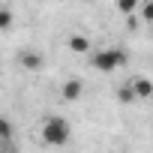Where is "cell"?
Masks as SVG:
<instances>
[{"instance_id":"cell-2","label":"cell","mask_w":153,"mask_h":153,"mask_svg":"<svg viewBox=\"0 0 153 153\" xmlns=\"http://www.w3.org/2000/svg\"><path fill=\"white\" fill-rule=\"evenodd\" d=\"M126 51L123 48H102V51H96V54H90V66L96 69V72H114V69H120V66H126Z\"/></svg>"},{"instance_id":"cell-11","label":"cell","mask_w":153,"mask_h":153,"mask_svg":"<svg viewBox=\"0 0 153 153\" xmlns=\"http://www.w3.org/2000/svg\"><path fill=\"white\" fill-rule=\"evenodd\" d=\"M141 18L153 24V3H144V9H141Z\"/></svg>"},{"instance_id":"cell-12","label":"cell","mask_w":153,"mask_h":153,"mask_svg":"<svg viewBox=\"0 0 153 153\" xmlns=\"http://www.w3.org/2000/svg\"><path fill=\"white\" fill-rule=\"evenodd\" d=\"M0 153H6V150H0Z\"/></svg>"},{"instance_id":"cell-8","label":"cell","mask_w":153,"mask_h":153,"mask_svg":"<svg viewBox=\"0 0 153 153\" xmlns=\"http://www.w3.org/2000/svg\"><path fill=\"white\" fill-rule=\"evenodd\" d=\"M114 3H117V9L123 15H135L138 12V0H114Z\"/></svg>"},{"instance_id":"cell-10","label":"cell","mask_w":153,"mask_h":153,"mask_svg":"<svg viewBox=\"0 0 153 153\" xmlns=\"http://www.w3.org/2000/svg\"><path fill=\"white\" fill-rule=\"evenodd\" d=\"M9 27H12V12L0 9V30H9Z\"/></svg>"},{"instance_id":"cell-9","label":"cell","mask_w":153,"mask_h":153,"mask_svg":"<svg viewBox=\"0 0 153 153\" xmlns=\"http://www.w3.org/2000/svg\"><path fill=\"white\" fill-rule=\"evenodd\" d=\"M12 132H15V129H12V123H9L6 117H0V138L9 141V138H12Z\"/></svg>"},{"instance_id":"cell-1","label":"cell","mask_w":153,"mask_h":153,"mask_svg":"<svg viewBox=\"0 0 153 153\" xmlns=\"http://www.w3.org/2000/svg\"><path fill=\"white\" fill-rule=\"evenodd\" d=\"M39 138H42L48 147H63V144H69V138H72V126H69L66 117L51 114V117L42 120V126H39Z\"/></svg>"},{"instance_id":"cell-7","label":"cell","mask_w":153,"mask_h":153,"mask_svg":"<svg viewBox=\"0 0 153 153\" xmlns=\"http://www.w3.org/2000/svg\"><path fill=\"white\" fill-rule=\"evenodd\" d=\"M117 99H120V102H135V99H138V96H135V87H132V81H126V84L120 87Z\"/></svg>"},{"instance_id":"cell-5","label":"cell","mask_w":153,"mask_h":153,"mask_svg":"<svg viewBox=\"0 0 153 153\" xmlns=\"http://www.w3.org/2000/svg\"><path fill=\"white\" fill-rule=\"evenodd\" d=\"M81 90H84V84H81L78 78H69V81L63 84V99H66V102H75V99H81Z\"/></svg>"},{"instance_id":"cell-4","label":"cell","mask_w":153,"mask_h":153,"mask_svg":"<svg viewBox=\"0 0 153 153\" xmlns=\"http://www.w3.org/2000/svg\"><path fill=\"white\" fill-rule=\"evenodd\" d=\"M132 87H135V96H138V99H153V81H150V78L135 75V78H132Z\"/></svg>"},{"instance_id":"cell-6","label":"cell","mask_w":153,"mask_h":153,"mask_svg":"<svg viewBox=\"0 0 153 153\" xmlns=\"http://www.w3.org/2000/svg\"><path fill=\"white\" fill-rule=\"evenodd\" d=\"M69 48H72L75 54H87V51H90V39L81 36V33H72V36H69Z\"/></svg>"},{"instance_id":"cell-3","label":"cell","mask_w":153,"mask_h":153,"mask_svg":"<svg viewBox=\"0 0 153 153\" xmlns=\"http://www.w3.org/2000/svg\"><path fill=\"white\" fill-rule=\"evenodd\" d=\"M18 63H21L27 72H39V69L45 66V57H42L39 51H21V54H18Z\"/></svg>"}]
</instances>
